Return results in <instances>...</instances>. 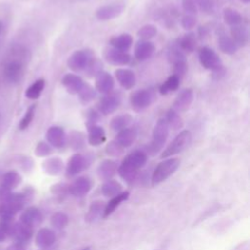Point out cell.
Masks as SVG:
<instances>
[{"label": "cell", "instance_id": "cell-33", "mask_svg": "<svg viewBox=\"0 0 250 250\" xmlns=\"http://www.w3.org/2000/svg\"><path fill=\"white\" fill-rule=\"evenodd\" d=\"M180 82H181V79L174 76V75H171L160 86H159V93L160 95L162 96H165V95H168L170 93H173L175 92L176 90H178V88L180 87Z\"/></svg>", "mask_w": 250, "mask_h": 250}, {"label": "cell", "instance_id": "cell-59", "mask_svg": "<svg viewBox=\"0 0 250 250\" xmlns=\"http://www.w3.org/2000/svg\"><path fill=\"white\" fill-rule=\"evenodd\" d=\"M81 250H90V247H85V248H83Z\"/></svg>", "mask_w": 250, "mask_h": 250}, {"label": "cell", "instance_id": "cell-8", "mask_svg": "<svg viewBox=\"0 0 250 250\" xmlns=\"http://www.w3.org/2000/svg\"><path fill=\"white\" fill-rule=\"evenodd\" d=\"M198 59L200 65L205 69L212 73H216L222 69L224 66L218 54L211 48L203 46L198 51Z\"/></svg>", "mask_w": 250, "mask_h": 250}, {"label": "cell", "instance_id": "cell-6", "mask_svg": "<svg viewBox=\"0 0 250 250\" xmlns=\"http://www.w3.org/2000/svg\"><path fill=\"white\" fill-rule=\"evenodd\" d=\"M192 139V136L189 130H182L161 153V158H169L181 154L191 145Z\"/></svg>", "mask_w": 250, "mask_h": 250}, {"label": "cell", "instance_id": "cell-11", "mask_svg": "<svg viewBox=\"0 0 250 250\" xmlns=\"http://www.w3.org/2000/svg\"><path fill=\"white\" fill-rule=\"evenodd\" d=\"M91 163L90 157L84 155L82 154H75L70 159L67 164V175L69 177H74L84 171L89 167Z\"/></svg>", "mask_w": 250, "mask_h": 250}, {"label": "cell", "instance_id": "cell-25", "mask_svg": "<svg viewBox=\"0 0 250 250\" xmlns=\"http://www.w3.org/2000/svg\"><path fill=\"white\" fill-rule=\"evenodd\" d=\"M8 234L13 235L18 242H25L28 241L32 235H33V229L23 223L12 225V227L9 230Z\"/></svg>", "mask_w": 250, "mask_h": 250}, {"label": "cell", "instance_id": "cell-49", "mask_svg": "<svg viewBox=\"0 0 250 250\" xmlns=\"http://www.w3.org/2000/svg\"><path fill=\"white\" fill-rule=\"evenodd\" d=\"M106 152H107V154L111 156H119L123 154L124 149L117 142L113 140L107 145Z\"/></svg>", "mask_w": 250, "mask_h": 250}, {"label": "cell", "instance_id": "cell-39", "mask_svg": "<svg viewBox=\"0 0 250 250\" xmlns=\"http://www.w3.org/2000/svg\"><path fill=\"white\" fill-rule=\"evenodd\" d=\"M122 192V186L115 180H108L102 186V192L107 197H114Z\"/></svg>", "mask_w": 250, "mask_h": 250}, {"label": "cell", "instance_id": "cell-1", "mask_svg": "<svg viewBox=\"0 0 250 250\" xmlns=\"http://www.w3.org/2000/svg\"><path fill=\"white\" fill-rule=\"evenodd\" d=\"M10 53L11 55L3 67V75L9 83L16 84L19 83L25 76V69L30 59V53L22 46L14 47Z\"/></svg>", "mask_w": 250, "mask_h": 250}, {"label": "cell", "instance_id": "cell-42", "mask_svg": "<svg viewBox=\"0 0 250 250\" xmlns=\"http://www.w3.org/2000/svg\"><path fill=\"white\" fill-rule=\"evenodd\" d=\"M97 96V91L94 87H92L90 84L88 83H85L83 88L81 89V91L78 93V98L79 100L84 103V104H87V103H90L92 102Z\"/></svg>", "mask_w": 250, "mask_h": 250}, {"label": "cell", "instance_id": "cell-4", "mask_svg": "<svg viewBox=\"0 0 250 250\" xmlns=\"http://www.w3.org/2000/svg\"><path fill=\"white\" fill-rule=\"evenodd\" d=\"M180 164V159L176 157L165 158L163 161L158 163L152 175V186L155 187L166 181L178 170Z\"/></svg>", "mask_w": 250, "mask_h": 250}, {"label": "cell", "instance_id": "cell-16", "mask_svg": "<svg viewBox=\"0 0 250 250\" xmlns=\"http://www.w3.org/2000/svg\"><path fill=\"white\" fill-rule=\"evenodd\" d=\"M95 78V89L97 92L103 95H107L114 91L115 79L111 74L103 71Z\"/></svg>", "mask_w": 250, "mask_h": 250}, {"label": "cell", "instance_id": "cell-21", "mask_svg": "<svg viewBox=\"0 0 250 250\" xmlns=\"http://www.w3.org/2000/svg\"><path fill=\"white\" fill-rule=\"evenodd\" d=\"M92 188L91 181L86 177L77 178L71 186H69V192L77 197H81L87 194Z\"/></svg>", "mask_w": 250, "mask_h": 250}, {"label": "cell", "instance_id": "cell-35", "mask_svg": "<svg viewBox=\"0 0 250 250\" xmlns=\"http://www.w3.org/2000/svg\"><path fill=\"white\" fill-rule=\"evenodd\" d=\"M105 205L102 201H93L89 207L87 214L85 215V220L89 223H93L103 217Z\"/></svg>", "mask_w": 250, "mask_h": 250}, {"label": "cell", "instance_id": "cell-54", "mask_svg": "<svg viewBox=\"0 0 250 250\" xmlns=\"http://www.w3.org/2000/svg\"><path fill=\"white\" fill-rule=\"evenodd\" d=\"M209 34V30L205 26H201L198 28V38L200 39H204Z\"/></svg>", "mask_w": 250, "mask_h": 250}, {"label": "cell", "instance_id": "cell-3", "mask_svg": "<svg viewBox=\"0 0 250 250\" xmlns=\"http://www.w3.org/2000/svg\"><path fill=\"white\" fill-rule=\"evenodd\" d=\"M170 128L165 120V118H160L155 123L154 129H153V135H152V141L148 145V153L152 155L156 154L159 153L162 148L164 147L168 136H169Z\"/></svg>", "mask_w": 250, "mask_h": 250}, {"label": "cell", "instance_id": "cell-46", "mask_svg": "<svg viewBox=\"0 0 250 250\" xmlns=\"http://www.w3.org/2000/svg\"><path fill=\"white\" fill-rule=\"evenodd\" d=\"M84 72L89 77H96L101 72H103V64L99 59L94 57Z\"/></svg>", "mask_w": 250, "mask_h": 250}, {"label": "cell", "instance_id": "cell-44", "mask_svg": "<svg viewBox=\"0 0 250 250\" xmlns=\"http://www.w3.org/2000/svg\"><path fill=\"white\" fill-rule=\"evenodd\" d=\"M36 111H37V105L36 104H34V105L29 107V109L27 110L24 117L20 121V124H19V129L20 130L24 131V130L29 128V126L32 124V122H33V120L35 118Z\"/></svg>", "mask_w": 250, "mask_h": 250}, {"label": "cell", "instance_id": "cell-51", "mask_svg": "<svg viewBox=\"0 0 250 250\" xmlns=\"http://www.w3.org/2000/svg\"><path fill=\"white\" fill-rule=\"evenodd\" d=\"M181 26L186 31L192 30L196 26V18H195V16L186 14L181 19Z\"/></svg>", "mask_w": 250, "mask_h": 250}, {"label": "cell", "instance_id": "cell-13", "mask_svg": "<svg viewBox=\"0 0 250 250\" xmlns=\"http://www.w3.org/2000/svg\"><path fill=\"white\" fill-rule=\"evenodd\" d=\"M104 58L113 66H127L132 61V57L128 52H122L112 47L105 49Z\"/></svg>", "mask_w": 250, "mask_h": 250}, {"label": "cell", "instance_id": "cell-17", "mask_svg": "<svg viewBox=\"0 0 250 250\" xmlns=\"http://www.w3.org/2000/svg\"><path fill=\"white\" fill-rule=\"evenodd\" d=\"M193 99H194V93H193L192 89L186 88L178 94V96L176 97V99L173 103L172 109L178 113L186 112L192 104Z\"/></svg>", "mask_w": 250, "mask_h": 250}, {"label": "cell", "instance_id": "cell-38", "mask_svg": "<svg viewBox=\"0 0 250 250\" xmlns=\"http://www.w3.org/2000/svg\"><path fill=\"white\" fill-rule=\"evenodd\" d=\"M165 120L169 126V128L173 129V130H179L183 127L184 125V121L183 118L181 117V115H179L178 112H176L175 110H173L172 108L170 110L167 111L166 115H165Z\"/></svg>", "mask_w": 250, "mask_h": 250}, {"label": "cell", "instance_id": "cell-26", "mask_svg": "<svg viewBox=\"0 0 250 250\" xmlns=\"http://www.w3.org/2000/svg\"><path fill=\"white\" fill-rule=\"evenodd\" d=\"M231 38L236 44L237 47H244L248 44L249 34L245 27L239 25L235 27H231L230 29Z\"/></svg>", "mask_w": 250, "mask_h": 250}, {"label": "cell", "instance_id": "cell-31", "mask_svg": "<svg viewBox=\"0 0 250 250\" xmlns=\"http://www.w3.org/2000/svg\"><path fill=\"white\" fill-rule=\"evenodd\" d=\"M133 122V117L129 114H120L112 118L110 122V127L113 131L118 132L122 129L129 127V125Z\"/></svg>", "mask_w": 250, "mask_h": 250}, {"label": "cell", "instance_id": "cell-36", "mask_svg": "<svg viewBox=\"0 0 250 250\" xmlns=\"http://www.w3.org/2000/svg\"><path fill=\"white\" fill-rule=\"evenodd\" d=\"M43 168L50 175H59L64 169V162L59 157H52L44 161Z\"/></svg>", "mask_w": 250, "mask_h": 250}, {"label": "cell", "instance_id": "cell-45", "mask_svg": "<svg viewBox=\"0 0 250 250\" xmlns=\"http://www.w3.org/2000/svg\"><path fill=\"white\" fill-rule=\"evenodd\" d=\"M68 224H69V217L67 214L63 212H57L51 218V225L58 230H62L66 228Z\"/></svg>", "mask_w": 250, "mask_h": 250}, {"label": "cell", "instance_id": "cell-52", "mask_svg": "<svg viewBox=\"0 0 250 250\" xmlns=\"http://www.w3.org/2000/svg\"><path fill=\"white\" fill-rule=\"evenodd\" d=\"M182 8L188 15L195 16V14L197 13V6L195 3V0H183Z\"/></svg>", "mask_w": 250, "mask_h": 250}, {"label": "cell", "instance_id": "cell-55", "mask_svg": "<svg viewBox=\"0 0 250 250\" xmlns=\"http://www.w3.org/2000/svg\"><path fill=\"white\" fill-rule=\"evenodd\" d=\"M7 250H26V249L21 242H17V243H14V244L10 245Z\"/></svg>", "mask_w": 250, "mask_h": 250}, {"label": "cell", "instance_id": "cell-10", "mask_svg": "<svg viewBox=\"0 0 250 250\" xmlns=\"http://www.w3.org/2000/svg\"><path fill=\"white\" fill-rule=\"evenodd\" d=\"M93 58L94 55L90 50H77L70 56L67 64L70 70L75 73H79L87 69Z\"/></svg>", "mask_w": 250, "mask_h": 250}, {"label": "cell", "instance_id": "cell-18", "mask_svg": "<svg viewBox=\"0 0 250 250\" xmlns=\"http://www.w3.org/2000/svg\"><path fill=\"white\" fill-rule=\"evenodd\" d=\"M115 77L119 85L125 90H131L136 85V75L129 69H117L115 72Z\"/></svg>", "mask_w": 250, "mask_h": 250}, {"label": "cell", "instance_id": "cell-43", "mask_svg": "<svg viewBox=\"0 0 250 250\" xmlns=\"http://www.w3.org/2000/svg\"><path fill=\"white\" fill-rule=\"evenodd\" d=\"M157 34V29L154 25H145L137 32V36L141 40H151Z\"/></svg>", "mask_w": 250, "mask_h": 250}, {"label": "cell", "instance_id": "cell-57", "mask_svg": "<svg viewBox=\"0 0 250 250\" xmlns=\"http://www.w3.org/2000/svg\"><path fill=\"white\" fill-rule=\"evenodd\" d=\"M240 1L243 2V3H245V4H247V3L250 2V0H240Z\"/></svg>", "mask_w": 250, "mask_h": 250}, {"label": "cell", "instance_id": "cell-34", "mask_svg": "<svg viewBox=\"0 0 250 250\" xmlns=\"http://www.w3.org/2000/svg\"><path fill=\"white\" fill-rule=\"evenodd\" d=\"M45 84H46V82L43 78H39V79L36 80L26 90V97L30 100H38L43 93Z\"/></svg>", "mask_w": 250, "mask_h": 250}, {"label": "cell", "instance_id": "cell-2", "mask_svg": "<svg viewBox=\"0 0 250 250\" xmlns=\"http://www.w3.org/2000/svg\"><path fill=\"white\" fill-rule=\"evenodd\" d=\"M148 161V154L141 150L130 153L118 166L117 173L127 183L133 182L139 173V170L143 168Z\"/></svg>", "mask_w": 250, "mask_h": 250}, {"label": "cell", "instance_id": "cell-7", "mask_svg": "<svg viewBox=\"0 0 250 250\" xmlns=\"http://www.w3.org/2000/svg\"><path fill=\"white\" fill-rule=\"evenodd\" d=\"M155 99V93L153 89H140L130 95V106L133 111L140 113L150 108Z\"/></svg>", "mask_w": 250, "mask_h": 250}, {"label": "cell", "instance_id": "cell-23", "mask_svg": "<svg viewBox=\"0 0 250 250\" xmlns=\"http://www.w3.org/2000/svg\"><path fill=\"white\" fill-rule=\"evenodd\" d=\"M109 43L112 48L122 52H128L133 45V38L129 34H122L116 37H113Z\"/></svg>", "mask_w": 250, "mask_h": 250}, {"label": "cell", "instance_id": "cell-30", "mask_svg": "<svg viewBox=\"0 0 250 250\" xmlns=\"http://www.w3.org/2000/svg\"><path fill=\"white\" fill-rule=\"evenodd\" d=\"M130 195L129 192H121L119 194L112 197V199L105 205V209H104V214H103V218L106 219L108 218L110 215H112L115 209L125 200L128 199Z\"/></svg>", "mask_w": 250, "mask_h": 250}, {"label": "cell", "instance_id": "cell-5", "mask_svg": "<svg viewBox=\"0 0 250 250\" xmlns=\"http://www.w3.org/2000/svg\"><path fill=\"white\" fill-rule=\"evenodd\" d=\"M167 59L173 68V75L182 79L188 72L186 54L178 47L176 43H174L168 48Z\"/></svg>", "mask_w": 250, "mask_h": 250}, {"label": "cell", "instance_id": "cell-56", "mask_svg": "<svg viewBox=\"0 0 250 250\" xmlns=\"http://www.w3.org/2000/svg\"><path fill=\"white\" fill-rule=\"evenodd\" d=\"M6 234H7L6 231L1 226H0V241H2V240L5 239Z\"/></svg>", "mask_w": 250, "mask_h": 250}, {"label": "cell", "instance_id": "cell-50", "mask_svg": "<svg viewBox=\"0 0 250 250\" xmlns=\"http://www.w3.org/2000/svg\"><path fill=\"white\" fill-rule=\"evenodd\" d=\"M53 153L52 147L46 142H39L36 148V154L39 157H45Z\"/></svg>", "mask_w": 250, "mask_h": 250}, {"label": "cell", "instance_id": "cell-20", "mask_svg": "<svg viewBox=\"0 0 250 250\" xmlns=\"http://www.w3.org/2000/svg\"><path fill=\"white\" fill-rule=\"evenodd\" d=\"M138 136V130L136 127H127L117 132L115 141L117 142L123 149L131 147Z\"/></svg>", "mask_w": 250, "mask_h": 250}, {"label": "cell", "instance_id": "cell-19", "mask_svg": "<svg viewBox=\"0 0 250 250\" xmlns=\"http://www.w3.org/2000/svg\"><path fill=\"white\" fill-rule=\"evenodd\" d=\"M62 84L70 94L78 95L85 82L79 76L76 74H67L62 78Z\"/></svg>", "mask_w": 250, "mask_h": 250}, {"label": "cell", "instance_id": "cell-53", "mask_svg": "<svg viewBox=\"0 0 250 250\" xmlns=\"http://www.w3.org/2000/svg\"><path fill=\"white\" fill-rule=\"evenodd\" d=\"M53 192L56 195H66L69 192V186L65 185V184H59L53 187Z\"/></svg>", "mask_w": 250, "mask_h": 250}, {"label": "cell", "instance_id": "cell-47", "mask_svg": "<svg viewBox=\"0 0 250 250\" xmlns=\"http://www.w3.org/2000/svg\"><path fill=\"white\" fill-rule=\"evenodd\" d=\"M195 3L199 10L206 15H211L215 11L216 5L214 0H196Z\"/></svg>", "mask_w": 250, "mask_h": 250}, {"label": "cell", "instance_id": "cell-48", "mask_svg": "<svg viewBox=\"0 0 250 250\" xmlns=\"http://www.w3.org/2000/svg\"><path fill=\"white\" fill-rule=\"evenodd\" d=\"M85 116H86L85 125L88 128L92 125H96L99 122V120L101 118V114L97 110H95L93 108H90L86 111Z\"/></svg>", "mask_w": 250, "mask_h": 250}, {"label": "cell", "instance_id": "cell-27", "mask_svg": "<svg viewBox=\"0 0 250 250\" xmlns=\"http://www.w3.org/2000/svg\"><path fill=\"white\" fill-rule=\"evenodd\" d=\"M176 44L185 54H191L196 48V36L194 33L190 32L180 38Z\"/></svg>", "mask_w": 250, "mask_h": 250}, {"label": "cell", "instance_id": "cell-32", "mask_svg": "<svg viewBox=\"0 0 250 250\" xmlns=\"http://www.w3.org/2000/svg\"><path fill=\"white\" fill-rule=\"evenodd\" d=\"M218 46L219 49L227 55H233L236 53L238 47L231 38V37L226 35H221L218 38Z\"/></svg>", "mask_w": 250, "mask_h": 250}, {"label": "cell", "instance_id": "cell-15", "mask_svg": "<svg viewBox=\"0 0 250 250\" xmlns=\"http://www.w3.org/2000/svg\"><path fill=\"white\" fill-rule=\"evenodd\" d=\"M155 46L151 40H139L134 47V57L138 62L149 60L154 53Z\"/></svg>", "mask_w": 250, "mask_h": 250}, {"label": "cell", "instance_id": "cell-14", "mask_svg": "<svg viewBox=\"0 0 250 250\" xmlns=\"http://www.w3.org/2000/svg\"><path fill=\"white\" fill-rule=\"evenodd\" d=\"M46 139L52 148L62 149L67 144V135L60 126H51L46 132Z\"/></svg>", "mask_w": 250, "mask_h": 250}, {"label": "cell", "instance_id": "cell-40", "mask_svg": "<svg viewBox=\"0 0 250 250\" xmlns=\"http://www.w3.org/2000/svg\"><path fill=\"white\" fill-rule=\"evenodd\" d=\"M67 142L74 150H81L85 145V135L79 131H72L70 136L67 137Z\"/></svg>", "mask_w": 250, "mask_h": 250}, {"label": "cell", "instance_id": "cell-29", "mask_svg": "<svg viewBox=\"0 0 250 250\" xmlns=\"http://www.w3.org/2000/svg\"><path fill=\"white\" fill-rule=\"evenodd\" d=\"M55 241H56L55 232L52 230L47 228H43L39 230L36 237V242L38 246H39L40 248H48L51 245H53Z\"/></svg>", "mask_w": 250, "mask_h": 250}, {"label": "cell", "instance_id": "cell-58", "mask_svg": "<svg viewBox=\"0 0 250 250\" xmlns=\"http://www.w3.org/2000/svg\"><path fill=\"white\" fill-rule=\"evenodd\" d=\"M1 32H2V24L0 23V35H1Z\"/></svg>", "mask_w": 250, "mask_h": 250}, {"label": "cell", "instance_id": "cell-41", "mask_svg": "<svg viewBox=\"0 0 250 250\" xmlns=\"http://www.w3.org/2000/svg\"><path fill=\"white\" fill-rule=\"evenodd\" d=\"M20 182H21L20 175L15 171H10L4 175L1 182V188L10 191L16 188L20 184Z\"/></svg>", "mask_w": 250, "mask_h": 250}, {"label": "cell", "instance_id": "cell-22", "mask_svg": "<svg viewBox=\"0 0 250 250\" xmlns=\"http://www.w3.org/2000/svg\"><path fill=\"white\" fill-rule=\"evenodd\" d=\"M117 170H118L117 162L112 159H105L98 166L97 172L100 179L104 181H108L113 179V177L117 173Z\"/></svg>", "mask_w": 250, "mask_h": 250}, {"label": "cell", "instance_id": "cell-24", "mask_svg": "<svg viewBox=\"0 0 250 250\" xmlns=\"http://www.w3.org/2000/svg\"><path fill=\"white\" fill-rule=\"evenodd\" d=\"M88 135L87 140L89 145L92 147H99L102 144H104L107 140V135L104 130V128L98 124L92 125L87 128Z\"/></svg>", "mask_w": 250, "mask_h": 250}, {"label": "cell", "instance_id": "cell-28", "mask_svg": "<svg viewBox=\"0 0 250 250\" xmlns=\"http://www.w3.org/2000/svg\"><path fill=\"white\" fill-rule=\"evenodd\" d=\"M42 213L36 207L28 208L21 216V223L33 228L42 221Z\"/></svg>", "mask_w": 250, "mask_h": 250}, {"label": "cell", "instance_id": "cell-37", "mask_svg": "<svg viewBox=\"0 0 250 250\" xmlns=\"http://www.w3.org/2000/svg\"><path fill=\"white\" fill-rule=\"evenodd\" d=\"M223 18L225 23L230 27L239 26L243 22V18L240 13L232 8H226L223 12Z\"/></svg>", "mask_w": 250, "mask_h": 250}, {"label": "cell", "instance_id": "cell-12", "mask_svg": "<svg viewBox=\"0 0 250 250\" xmlns=\"http://www.w3.org/2000/svg\"><path fill=\"white\" fill-rule=\"evenodd\" d=\"M125 9L123 3H112L109 5H104L98 8L95 12V16L100 21H111L119 17Z\"/></svg>", "mask_w": 250, "mask_h": 250}, {"label": "cell", "instance_id": "cell-9", "mask_svg": "<svg viewBox=\"0 0 250 250\" xmlns=\"http://www.w3.org/2000/svg\"><path fill=\"white\" fill-rule=\"evenodd\" d=\"M122 95L120 92H111L107 95H104L97 104V111L102 115H110L114 114L121 105Z\"/></svg>", "mask_w": 250, "mask_h": 250}]
</instances>
